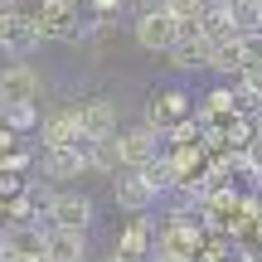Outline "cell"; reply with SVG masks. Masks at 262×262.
Here are the masks:
<instances>
[{"label":"cell","mask_w":262,"mask_h":262,"mask_svg":"<svg viewBox=\"0 0 262 262\" xmlns=\"http://www.w3.org/2000/svg\"><path fill=\"white\" fill-rule=\"evenodd\" d=\"M39 97H44V73L29 58H10L0 68V107H15V102L39 107Z\"/></svg>","instance_id":"6da1fadb"},{"label":"cell","mask_w":262,"mask_h":262,"mask_svg":"<svg viewBox=\"0 0 262 262\" xmlns=\"http://www.w3.org/2000/svg\"><path fill=\"white\" fill-rule=\"evenodd\" d=\"M49 228H73V233H88L97 224V204L88 189H58L54 204H49Z\"/></svg>","instance_id":"7a4b0ae2"},{"label":"cell","mask_w":262,"mask_h":262,"mask_svg":"<svg viewBox=\"0 0 262 262\" xmlns=\"http://www.w3.org/2000/svg\"><path fill=\"white\" fill-rule=\"evenodd\" d=\"M39 141H44V150H88L93 146L83 136V122H78L73 107H54V112L39 117Z\"/></svg>","instance_id":"3957f363"},{"label":"cell","mask_w":262,"mask_h":262,"mask_svg":"<svg viewBox=\"0 0 262 262\" xmlns=\"http://www.w3.org/2000/svg\"><path fill=\"white\" fill-rule=\"evenodd\" d=\"M160 150H165V136L156 126H146V122L117 131V160H122V170H146Z\"/></svg>","instance_id":"277c9868"},{"label":"cell","mask_w":262,"mask_h":262,"mask_svg":"<svg viewBox=\"0 0 262 262\" xmlns=\"http://www.w3.org/2000/svg\"><path fill=\"white\" fill-rule=\"evenodd\" d=\"M83 175H88L83 150H39V160H34V180H44L54 189H78Z\"/></svg>","instance_id":"5b68a950"},{"label":"cell","mask_w":262,"mask_h":262,"mask_svg":"<svg viewBox=\"0 0 262 262\" xmlns=\"http://www.w3.org/2000/svg\"><path fill=\"white\" fill-rule=\"evenodd\" d=\"M73 112H78V122H83V136L88 141H107V136H117V122H122V107H117V97H107V93H93V97H83V102H73Z\"/></svg>","instance_id":"8992f818"},{"label":"cell","mask_w":262,"mask_h":262,"mask_svg":"<svg viewBox=\"0 0 262 262\" xmlns=\"http://www.w3.org/2000/svg\"><path fill=\"white\" fill-rule=\"evenodd\" d=\"M44 44V29L29 10H15V15H0V49L10 58H29L34 49Z\"/></svg>","instance_id":"52a82bcc"},{"label":"cell","mask_w":262,"mask_h":262,"mask_svg":"<svg viewBox=\"0 0 262 262\" xmlns=\"http://www.w3.org/2000/svg\"><path fill=\"white\" fill-rule=\"evenodd\" d=\"M131 39H136L146 54H170V49L180 44V25L165 10H146V15H136V25H131Z\"/></svg>","instance_id":"ba28073f"},{"label":"cell","mask_w":262,"mask_h":262,"mask_svg":"<svg viewBox=\"0 0 262 262\" xmlns=\"http://www.w3.org/2000/svg\"><path fill=\"white\" fill-rule=\"evenodd\" d=\"M107 185H112V204L122 209V214H131V219H141V214L156 209V189L141 180V170H117Z\"/></svg>","instance_id":"9c48e42d"},{"label":"cell","mask_w":262,"mask_h":262,"mask_svg":"<svg viewBox=\"0 0 262 262\" xmlns=\"http://www.w3.org/2000/svg\"><path fill=\"white\" fill-rule=\"evenodd\" d=\"M141 122L156 126L160 136H165V131H175V126H185V122H189V97L180 93V88L150 93V107H146V117H141Z\"/></svg>","instance_id":"30bf717a"},{"label":"cell","mask_w":262,"mask_h":262,"mask_svg":"<svg viewBox=\"0 0 262 262\" xmlns=\"http://www.w3.org/2000/svg\"><path fill=\"white\" fill-rule=\"evenodd\" d=\"M93 248H88V233H73V228H44V262H88Z\"/></svg>","instance_id":"8fae6325"},{"label":"cell","mask_w":262,"mask_h":262,"mask_svg":"<svg viewBox=\"0 0 262 262\" xmlns=\"http://www.w3.org/2000/svg\"><path fill=\"white\" fill-rule=\"evenodd\" d=\"M141 180H146L150 189H156V199H165V194H175L180 185H185V175L175 170V160H170V150H160L156 160H150L146 170H141Z\"/></svg>","instance_id":"7c38bea8"},{"label":"cell","mask_w":262,"mask_h":262,"mask_svg":"<svg viewBox=\"0 0 262 262\" xmlns=\"http://www.w3.org/2000/svg\"><path fill=\"white\" fill-rule=\"evenodd\" d=\"M209 54H214V44H204V39H180L165 58H170V68H180V73H199V68H209Z\"/></svg>","instance_id":"4fadbf2b"},{"label":"cell","mask_w":262,"mask_h":262,"mask_svg":"<svg viewBox=\"0 0 262 262\" xmlns=\"http://www.w3.org/2000/svg\"><path fill=\"white\" fill-rule=\"evenodd\" d=\"M224 15H228V25H233V39H243V34H257V29H262L257 0H224Z\"/></svg>","instance_id":"5bb4252c"},{"label":"cell","mask_w":262,"mask_h":262,"mask_svg":"<svg viewBox=\"0 0 262 262\" xmlns=\"http://www.w3.org/2000/svg\"><path fill=\"white\" fill-rule=\"evenodd\" d=\"M83 156H88V175H107V180H112L117 170H122V160H117V136L93 141V146H88Z\"/></svg>","instance_id":"9a60e30c"},{"label":"cell","mask_w":262,"mask_h":262,"mask_svg":"<svg viewBox=\"0 0 262 262\" xmlns=\"http://www.w3.org/2000/svg\"><path fill=\"white\" fill-rule=\"evenodd\" d=\"M39 107H29V102H15V107H0V126L10 131V136H25V131H39Z\"/></svg>","instance_id":"2e32d148"},{"label":"cell","mask_w":262,"mask_h":262,"mask_svg":"<svg viewBox=\"0 0 262 262\" xmlns=\"http://www.w3.org/2000/svg\"><path fill=\"white\" fill-rule=\"evenodd\" d=\"M209 68H214V73H224L228 83H233V78H243V63H238L233 39H228V44H214V54H209Z\"/></svg>","instance_id":"e0dca14e"},{"label":"cell","mask_w":262,"mask_h":262,"mask_svg":"<svg viewBox=\"0 0 262 262\" xmlns=\"http://www.w3.org/2000/svg\"><path fill=\"white\" fill-rule=\"evenodd\" d=\"M233 49H238V63H243V73H262V29H257V34L233 39Z\"/></svg>","instance_id":"ac0fdd59"},{"label":"cell","mask_w":262,"mask_h":262,"mask_svg":"<svg viewBox=\"0 0 262 262\" xmlns=\"http://www.w3.org/2000/svg\"><path fill=\"white\" fill-rule=\"evenodd\" d=\"M25 165H29V156H25V150H15V156H10L5 165H0V175H19Z\"/></svg>","instance_id":"d6986e66"},{"label":"cell","mask_w":262,"mask_h":262,"mask_svg":"<svg viewBox=\"0 0 262 262\" xmlns=\"http://www.w3.org/2000/svg\"><path fill=\"white\" fill-rule=\"evenodd\" d=\"M25 5H34V0H0V15H15V10H25Z\"/></svg>","instance_id":"ffe728a7"},{"label":"cell","mask_w":262,"mask_h":262,"mask_svg":"<svg viewBox=\"0 0 262 262\" xmlns=\"http://www.w3.org/2000/svg\"><path fill=\"white\" fill-rule=\"evenodd\" d=\"M15 189H19V180H15V175H0V194H15Z\"/></svg>","instance_id":"44dd1931"},{"label":"cell","mask_w":262,"mask_h":262,"mask_svg":"<svg viewBox=\"0 0 262 262\" xmlns=\"http://www.w3.org/2000/svg\"><path fill=\"white\" fill-rule=\"evenodd\" d=\"M257 15H262V0H257Z\"/></svg>","instance_id":"7402d4cb"}]
</instances>
